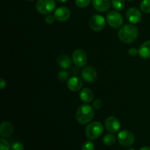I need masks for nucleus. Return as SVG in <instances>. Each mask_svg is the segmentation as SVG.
Listing matches in <instances>:
<instances>
[{
    "label": "nucleus",
    "mask_w": 150,
    "mask_h": 150,
    "mask_svg": "<svg viewBox=\"0 0 150 150\" xmlns=\"http://www.w3.org/2000/svg\"><path fill=\"white\" fill-rule=\"evenodd\" d=\"M138 29L136 26L131 24H126L121 27L118 33L119 38L125 43H132L135 42L138 38Z\"/></svg>",
    "instance_id": "nucleus-1"
},
{
    "label": "nucleus",
    "mask_w": 150,
    "mask_h": 150,
    "mask_svg": "<svg viewBox=\"0 0 150 150\" xmlns=\"http://www.w3.org/2000/svg\"><path fill=\"white\" fill-rule=\"evenodd\" d=\"M94 114L95 112H94L93 107L89 104H83L79 106L76 111V120L79 124H88L93 119Z\"/></svg>",
    "instance_id": "nucleus-2"
},
{
    "label": "nucleus",
    "mask_w": 150,
    "mask_h": 150,
    "mask_svg": "<svg viewBox=\"0 0 150 150\" xmlns=\"http://www.w3.org/2000/svg\"><path fill=\"white\" fill-rule=\"evenodd\" d=\"M104 127L103 125L99 122H92L86 126L85 133L86 136L91 140L97 139L103 134Z\"/></svg>",
    "instance_id": "nucleus-3"
},
{
    "label": "nucleus",
    "mask_w": 150,
    "mask_h": 150,
    "mask_svg": "<svg viewBox=\"0 0 150 150\" xmlns=\"http://www.w3.org/2000/svg\"><path fill=\"white\" fill-rule=\"evenodd\" d=\"M56 7L54 0H38L36 3V9L38 13L43 15L50 14Z\"/></svg>",
    "instance_id": "nucleus-4"
},
{
    "label": "nucleus",
    "mask_w": 150,
    "mask_h": 150,
    "mask_svg": "<svg viewBox=\"0 0 150 150\" xmlns=\"http://www.w3.org/2000/svg\"><path fill=\"white\" fill-rule=\"evenodd\" d=\"M117 141L122 146L125 147H129L134 144L135 136L130 130H124L118 133Z\"/></svg>",
    "instance_id": "nucleus-5"
},
{
    "label": "nucleus",
    "mask_w": 150,
    "mask_h": 150,
    "mask_svg": "<svg viewBox=\"0 0 150 150\" xmlns=\"http://www.w3.org/2000/svg\"><path fill=\"white\" fill-rule=\"evenodd\" d=\"M106 21L114 29L120 28L123 23V18L117 11H110L106 16Z\"/></svg>",
    "instance_id": "nucleus-6"
},
{
    "label": "nucleus",
    "mask_w": 150,
    "mask_h": 150,
    "mask_svg": "<svg viewBox=\"0 0 150 150\" xmlns=\"http://www.w3.org/2000/svg\"><path fill=\"white\" fill-rule=\"evenodd\" d=\"M89 26L92 30L95 32H99L103 29L105 26V19L100 15H95L90 18Z\"/></svg>",
    "instance_id": "nucleus-7"
},
{
    "label": "nucleus",
    "mask_w": 150,
    "mask_h": 150,
    "mask_svg": "<svg viewBox=\"0 0 150 150\" xmlns=\"http://www.w3.org/2000/svg\"><path fill=\"white\" fill-rule=\"evenodd\" d=\"M72 60L75 65L79 67H83L87 62V56L86 52L82 49H76L72 55Z\"/></svg>",
    "instance_id": "nucleus-8"
},
{
    "label": "nucleus",
    "mask_w": 150,
    "mask_h": 150,
    "mask_svg": "<svg viewBox=\"0 0 150 150\" xmlns=\"http://www.w3.org/2000/svg\"><path fill=\"white\" fill-rule=\"evenodd\" d=\"M105 126L107 131L109 132L110 133H115L120 130L121 124L120 120L117 117L111 116L105 120Z\"/></svg>",
    "instance_id": "nucleus-9"
},
{
    "label": "nucleus",
    "mask_w": 150,
    "mask_h": 150,
    "mask_svg": "<svg viewBox=\"0 0 150 150\" xmlns=\"http://www.w3.org/2000/svg\"><path fill=\"white\" fill-rule=\"evenodd\" d=\"M82 79L86 82L92 83L96 81L98 78V73L95 68L92 67H86L82 70L81 72Z\"/></svg>",
    "instance_id": "nucleus-10"
},
{
    "label": "nucleus",
    "mask_w": 150,
    "mask_h": 150,
    "mask_svg": "<svg viewBox=\"0 0 150 150\" xmlns=\"http://www.w3.org/2000/svg\"><path fill=\"white\" fill-rule=\"evenodd\" d=\"M126 18L129 22L133 23V24H136L142 20V13L139 9L136 8V7H131L127 10V13H126Z\"/></svg>",
    "instance_id": "nucleus-11"
},
{
    "label": "nucleus",
    "mask_w": 150,
    "mask_h": 150,
    "mask_svg": "<svg viewBox=\"0 0 150 150\" xmlns=\"http://www.w3.org/2000/svg\"><path fill=\"white\" fill-rule=\"evenodd\" d=\"M70 10L67 7H59L54 11V17L59 21H65L70 17Z\"/></svg>",
    "instance_id": "nucleus-12"
},
{
    "label": "nucleus",
    "mask_w": 150,
    "mask_h": 150,
    "mask_svg": "<svg viewBox=\"0 0 150 150\" xmlns=\"http://www.w3.org/2000/svg\"><path fill=\"white\" fill-rule=\"evenodd\" d=\"M67 87L72 92H78L81 90L83 86V81L78 76H73L67 81Z\"/></svg>",
    "instance_id": "nucleus-13"
},
{
    "label": "nucleus",
    "mask_w": 150,
    "mask_h": 150,
    "mask_svg": "<svg viewBox=\"0 0 150 150\" xmlns=\"http://www.w3.org/2000/svg\"><path fill=\"white\" fill-rule=\"evenodd\" d=\"M92 5L96 10L103 13L109 10L111 2L110 0H92Z\"/></svg>",
    "instance_id": "nucleus-14"
},
{
    "label": "nucleus",
    "mask_w": 150,
    "mask_h": 150,
    "mask_svg": "<svg viewBox=\"0 0 150 150\" xmlns=\"http://www.w3.org/2000/svg\"><path fill=\"white\" fill-rule=\"evenodd\" d=\"M13 132V126L9 122H4L0 125V134L2 138H7L12 135Z\"/></svg>",
    "instance_id": "nucleus-15"
},
{
    "label": "nucleus",
    "mask_w": 150,
    "mask_h": 150,
    "mask_svg": "<svg viewBox=\"0 0 150 150\" xmlns=\"http://www.w3.org/2000/svg\"><path fill=\"white\" fill-rule=\"evenodd\" d=\"M79 97H80L81 100H82L84 103H91L94 100L93 92L90 89H89V88H83L80 91Z\"/></svg>",
    "instance_id": "nucleus-16"
},
{
    "label": "nucleus",
    "mask_w": 150,
    "mask_h": 150,
    "mask_svg": "<svg viewBox=\"0 0 150 150\" xmlns=\"http://www.w3.org/2000/svg\"><path fill=\"white\" fill-rule=\"evenodd\" d=\"M139 55L144 59L150 58V40L144 42L139 49Z\"/></svg>",
    "instance_id": "nucleus-17"
},
{
    "label": "nucleus",
    "mask_w": 150,
    "mask_h": 150,
    "mask_svg": "<svg viewBox=\"0 0 150 150\" xmlns=\"http://www.w3.org/2000/svg\"><path fill=\"white\" fill-rule=\"evenodd\" d=\"M58 64L62 69H69L72 65V60L66 54H62L57 59Z\"/></svg>",
    "instance_id": "nucleus-18"
},
{
    "label": "nucleus",
    "mask_w": 150,
    "mask_h": 150,
    "mask_svg": "<svg viewBox=\"0 0 150 150\" xmlns=\"http://www.w3.org/2000/svg\"><path fill=\"white\" fill-rule=\"evenodd\" d=\"M116 140V136L113 134H106L104 136L103 139V144L106 146H112L115 144Z\"/></svg>",
    "instance_id": "nucleus-19"
},
{
    "label": "nucleus",
    "mask_w": 150,
    "mask_h": 150,
    "mask_svg": "<svg viewBox=\"0 0 150 150\" xmlns=\"http://www.w3.org/2000/svg\"><path fill=\"white\" fill-rule=\"evenodd\" d=\"M111 5L117 11H121L125 8V3L124 0H111Z\"/></svg>",
    "instance_id": "nucleus-20"
},
{
    "label": "nucleus",
    "mask_w": 150,
    "mask_h": 150,
    "mask_svg": "<svg viewBox=\"0 0 150 150\" xmlns=\"http://www.w3.org/2000/svg\"><path fill=\"white\" fill-rule=\"evenodd\" d=\"M140 9L145 13H150V0H142L140 3Z\"/></svg>",
    "instance_id": "nucleus-21"
},
{
    "label": "nucleus",
    "mask_w": 150,
    "mask_h": 150,
    "mask_svg": "<svg viewBox=\"0 0 150 150\" xmlns=\"http://www.w3.org/2000/svg\"><path fill=\"white\" fill-rule=\"evenodd\" d=\"M57 77H58L59 80L61 81L62 82H65L68 81L69 79H70V73L64 70H61V71L58 73Z\"/></svg>",
    "instance_id": "nucleus-22"
},
{
    "label": "nucleus",
    "mask_w": 150,
    "mask_h": 150,
    "mask_svg": "<svg viewBox=\"0 0 150 150\" xmlns=\"http://www.w3.org/2000/svg\"><path fill=\"white\" fill-rule=\"evenodd\" d=\"M0 150H11V145L4 138L0 139Z\"/></svg>",
    "instance_id": "nucleus-23"
},
{
    "label": "nucleus",
    "mask_w": 150,
    "mask_h": 150,
    "mask_svg": "<svg viewBox=\"0 0 150 150\" xmlns=\"http://www.w3.org/2000/svg\"><path fill=\"white\" fill-rule=\"evenodd\" d=\"M81 150H95V144L90 141H87L83 144Z\"/></svg>",
    "instance_id": "nucleus-24"
},
{
    "label": "nucleus",
    "mask_w": 150,
    "mask_h": 150,
    "mask_svg": "<svg viewBox=\"0 0 150 150\" xmlns=\"http://www.w3.org/2000/svg\"><path fill=\"white\" fill-rule=\"evenodd\" d=\"M91 0H76V4L79 7H86L90 4Z\"/></svg>",
    "instance_id": "nucleus-25"
},
{
    "label": "nucleus",
    "mask_w": 150,
    "mask_h": 150,
    "mask_svg": "<svg viewBox=\"0 0 150 150\" xmlns=\"http://www.w3.org/2000/svg\"><path fill=\"white\" fill-rule=\"evenodd\" d=\"M23 149H24L23 144L21 142H16L11 144V150H23Z\"/></svg>",
    "instance_id": "nucleus-26"
},
{
    "label": "nucleus",
    "mask_w": 150,
    "mask_h": 150,
    "mask_svg": "<svg viewBox=\"0 0 150 150\" xmlns=\"http://www.w3.org/2000/svg\"><path fill=\"white\" fill-rule=\"evenodd\" d=\"M103 104V101L101 100L100 99H97L93 102V105H92V106H93V108H95V109L98 110L100 109V108H102Z\"/></svg>",
    "instance_id": "nucleus-27"
},
{
    "label": "nucleus",
    "mask_w": 150,
    "mask_h": 150,
    "mask_svg": "<svg viewBox=\"0 0 150 150\" xmlns=\"http://www.w3.org/2000/svg\"><path fill=\"white\" fill-rule=\"evenodd\" d=\"M55 19L56 18L55 17H54V16H52V15H48V16H47L45 18V22H46L47 23H48V24H51V23H54Z\"/></svg>",
    "instance_id": "nucleus-28"
},
{
    "label": "nucleus",
    "mask_w": 150,
    "mask_h": 150,
    "mask_svg": "<svg viewBox=\"0 0 150 150\" xmlns=\"http://www.w3.org/2000/svg\"><path fill=\"white\" fill-rule=\"evenodd\" d=\"M128 54L131 57H136L139 54V50L136 49V48H130L128 50Z\"/></svg>",
    "instance_id": "nucleus-29"
},
{
    "label": "nucleus",
    "mask_w": 150,
    "mask_h": 150,
    "mask_svg": "<svg viewBox=\"0 0 150 150\" xmlns=\"http://www.w3.org/2000/svg\"><path fill=\"white\" fill-rule=\"evenodd\" d=\"M6 85H7V83H6L5 81H4L3 79H1V80H0V88H1V89H4Z\"/></svg>",
    "instance_id": "nucleus-30"
},
{
    "label": "nucleus",
    "mask_w": 150,
    "mask_h": 150,
    "mask_svg": "<svg viewBox=\"0 0 150 150\" xmlns=\"http://www.w3.org/2000/svg\"><path fill=\"white\" fill-rule=\"evenodd\" d=\"M78 73H79V67H74V68L72 70V73H73V75H77Z\"/></svg>",
    "instance_id": "nucleus-31"
},
{
    "label": "nucleus",
    "mask_w": 150,
    "mask_h": 150,
    "mask_svg": "<svg viewBox=\"0 0 150 150\" xmlns=\"http://www.w3.org/2000/svg\"><path fill=\"white\" fill-rule=\"evenodd\" d=\"M140 150H150V147L148 146H143L142 148H141Z\"/></svg>",
    "instance_id": "nucleus-32"
},
{
    "label": "nucleus",
    "mask_w": 150,
    "mask_h": 150,
    "mask_svg": "<svg viewBox=\"0 0 150 150\" xmlns=\"http://www.w3.org/2000/svg\"><path fill=\"white\" fill-rule=\"evenodd\" d=\"M57 1H59V2L60 3H64V2H67V1H68L69 0H57Z\"/></svg>",
    "instance_id": "nucleus-33"
},
{
    "label": "nucleus",
    "mask_w": 150,
    "mask_h": 150,
    "mask_svg": "<svg viewBox=\"0 0 150 150\" xmlns=\"http://www.w3.org/2000/svg\"><path fill=\"white\" fill-rule=\"evenodd\" d=\"M127 150H136V149H132V148H129L128 149H127Z\"/></svg>",
    "instance_id": "nucleus-34"
},
{
    "label": "nucleus",
    "mask_w": 150,
    "mask_h": 150,
    "mask_svg": "<svg viewBox=\"0 0 150 150\" xmlns=\"http://www.w3.org/2000/svg\"><path fill=\"white\" fill-rule=\"evenodd\" d=\"M29 1H35V0H29Z\"/></svg>",
    "instance_id": "nucleus-35"
},
{
    "label": "nucleus",
    "mask_w": 150,
    "mask_h": 150,
    "mask_svg": "<svg viewBox=\"0 0 150 150\" xmlns=\"http://www.w3.org/2000/svg\"><path fill=\"white\" fill-rule=\"evenodd\" d=\"M127 1H133V0H127Z\"/></svg>",
    "instance_id": "nucleus-36"
}]
</instances>
